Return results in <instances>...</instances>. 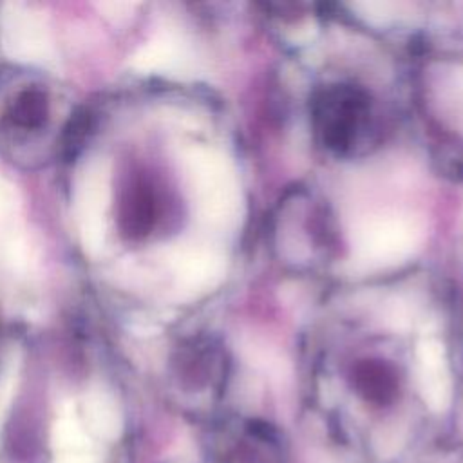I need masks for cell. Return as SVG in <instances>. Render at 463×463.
Here are the masks:
<instances>
[{
  "label": "cell",
  "mask_w": 463,
  "mask_h": 463,
  "mask_svg": "<svg viewBox=\"0 0 463 463\" xmlns=\"http://www.w3.org/2000/svg\"><path fill=\"white\" fill-rule=\"evenodd\" d=\"M156 221V195L148 183L136 179L119 195L118 222L128 239H141Z\"/></svg>",
  "instance_id": "3957f363"
},
{
  "label": "cell",
  "mask_w": 463,
  "mask_h": 463,
  "mask_svg": "<svg viewBox=\"0 0 463 463\" xmlns=\"http://www.w3.org/2000/svg\"><path fill=\"white\" fill-rule=\"evenodd\" d=\"M358 385L369 400L383 402L391 394V380L382 371H378L374 367H367L360 374Z\"/></svg>",
  "instance_id": "5b68a950"
},
{
  "label": "cell",
  "mask_w": 463,
  "mask_h": 463,
  "mask_svg": "<svg viewBox=\"0 0 463 463\" xmlns=\"http://www.w3.org/2000/svg\"><path fill=\"white\" fill-rule=\"evenodd\" d=\"M194 179L203 217L213 224L233 226L241 213V197L230 165L219 154L201 152L194 157Z\"/></svg>",
  "instance_id": "7a4b0ae2"
},
{
  "label": "cell",
  "mask_w": 463,
  "mask_h": 463,
  "mask_svg": "<svg viewBox=\"0 0 463 463\" xmlns=\"http://www.w3.org/2000/svg\"><path fill=\"white\" fill-rule=\"evenodd\" d=\"M49 114V101L42 89L27 87L14 94L13 101L5 107L4 125L9 130L33 132L42 128Z\"/></svg>",
  "instance_id": "277c9868"
},
{
  "label": "cell",
  "mask_w": 463,
  "mask_h": 463,
  "mask_svg": "<svg viewBox=\"0 0 463 463\" xmlns=\"http://www.w3.org/2000/svg\"><path fill=\"white\" fill-rule=\"evenodd\" d=\"M421 239L423 228L411 215H374L354 230V257L369 266L394 264L407 259Z\"/></svg>",
  "instance_id": "6da1fadb"
}]
</instances>
